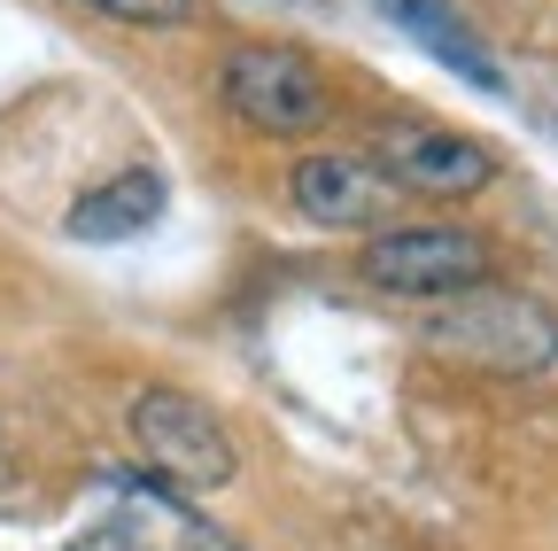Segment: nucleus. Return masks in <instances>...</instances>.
<instances>
[{
	"label": "nucleus",
	"instance_id": "f257e3e1",
	"mask_svg": "<svg viewBox=\"0 0 558 551\" xmlns=\"http://www.w3.org/2000/svg\"><path fill=\"white\" fill-rule=\"evenodd\" d=\"M427 350L520 381V373L558 366V311L535 296H512V288H465V296H450V311L427 319Z\"/></svg>",
	"mask_w": 558,
	"mask_h": 551
},
{
	"label": "nucleus",
	"instance_id": "f03ea898",
	"mask_svg": "<svg viewBox=\"0 0 558 551\" xmlns=\"http://www.w3.org/2000/svg\"><path fill=\"white\" fill-rule=\"evenodd\" d=\"M132 451L148 466V481H163L171 498L186 490H226L233 481V435L209 404H194L186 388H148L132 404Z\"/></svg>",
	"mask_w": 558,
	"mask_h": 551
},
{
	"label": "nucleus",
	"instance_id": "7ed1b4c3",
	"mask_svg": "<svg viewBox=\"0 0 558 551\" xmlns=\"http://www.w3.org/2000/svg\"><path fill=\"white\" fill-rule=\"evenodd\" d=\"M226 109L248 124V132H271V141H288V132H318L326 124V71L288 47V39H248L226 55Z\"/></svg>",
	"mask_w": 558,
	"mask_h": 551
},
{
	"label": "nucleus",
	"instance_id": "20e7f679",
	"mask_svg": "<svg viewBox=\"0 0 558 551\" xmlns=\"http://www.w3.org/2000/svg\"><path fill=\"white\" fill-rule=\"evenodd\" d=\"M70 551H241L226 528H209L163 481H109V498L86 513Z\"/></svg>",
	"mask_w": 558,
	"mask_h": 551
},
{
	"label": "nucleus",
	"instance_id": "39448f33",
	"mask_svg": "<svg viewBox=\"0 0 558 551\" xmlns=\"http://www.w3.org/2000/svg\"><path fill=\"white\" fill-rule=\"evenodd\" d=\"M365 280L388 296H465L488 288V241L465 226H388L365 249Z\"/></svg>",
	"mask_w": 558,
	"mask_h": 551
},
{
	"label": "nucleus",
	"instance_id": "423d86ee",
	"mask_svg": "<svg viewBox=\"0 0 558 551\" xmlns=\"http://www.w3.org/2000/svg\"><path fill=\"white\" fill-rule=\"evenodd\" d=\"M295 202L311 226H333V233H388L396 211H403V187L365 164V156H303L295 164Z\"/></svg>",
	"mask_w": 558,
	"mask_h": 551
},
{
	"label": "nucleus",
	"instance_id": "0eeeda50",
	"mask_svg": "<svg viewBox=\"0 0 558 551\" xmlns=\"http://www.w3.org/2000/svg\"><path fill=\"white\" fill-rule=\"evenodd\" d=\"M380 171L403 194H481L497 179L488 148L465 141V132H442V124H388L380 132Z\"/></svg>",
	"mask_w": 558,
	"mask_h": 551
},
{
	"label": "nucleus",
	"instance_id": "6e6552de",
	"mask_svg": "<svg viewBox=\"0 0 558 551\" xmlns=\"http://www.w3.org/2000/svg\"><path fill=\"white\" fill-rule=\"evenodd\" d=\"M373 9L396 24V32H411L418 47H427L435 62H450L458 79H473L481 94H505V71H497V55H488L465 24H458V9L450 0H373Z\"/></svg>",
	"mask_w": 558,
	"mask_h": 551
},
{
	"label": "nucleus",
	"instance_id": "1a4fd4ad",
	"mask_svg": "<svg viewBox=\"0 0 558 551\" xmlns=\"http://www.w3.org/2000/svg\"><path fill=\"white\" fill-rule=\"evenodd\" d=\"M156 218H163V179L156 171H117V179H101V187H86L78 202H70L62 233L70 241H132Z\"/></svg>",
	"mask_w": 558,
	"mask_h": 551
},
{
	"label": "nucleus",
	"instance_id": "9d476101",
	"mask_svg": "<svg viewBox=\"0 0 558 551\" xmlns=\"http://www.w3.org/2000/svg\"><path fill=\"white\" fill-rule=\"evenodd\" d=\"M94 16H109V24H140V32H171V24H186L194 16V0H86Z\"/></svg>",
	"mask_w": 558,
	"mask_h": 551
},
{
	"label": "nucleus",
	"instance_id": "9b49d317",
	"mask_svg": "<svg viewBox=\"0 0 558 551\" xmlns=\"http://www.w3.org/2000/svg\"><path fill=\"white\" fill-rule=\"evenodd\" d=\"M16 505V451H9V428H0V513Z\"/></svg>",
	"mask_w": 558,
	"mask_h": 551
}]
</instances>
